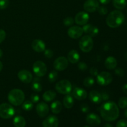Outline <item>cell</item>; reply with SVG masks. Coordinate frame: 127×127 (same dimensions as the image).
I'll list each match as a JSON object with an SVG mask.
<instances>
[{
    "mask_svg": "<svg viewBox=\"0 0 127 127\" xmlns=\"http://www.w3.org/2000/svg\"><path fill=\"white\" fill-rule=\"evenodd\" d=\"M100 113L102 119L105 121H114L119 116V107L114 102H105L100 106Z\"/></svg>",
    "mask_w": 127,
    "mask_h": 127,
    "instance_id": "6da1fadb",
    "label": "cell"
},
{
    "mask_svg": "<svg viewBox=\"0 0 127 127\" xmlns=\"http://www.w3.org/2000/svg\"><path fill=\"white\" fill-rule=\"evenodd\" d=\"M125 21V16L119 10L113 11L109 14L106 19V23L111 28H117L121 26Z\"/></svg>",
    "mask_w": 127,
    "mask_h": 127,
    "instance_id": "7a4b0ae2",
    "label": "cell"
},
{
    "mask_svg": "<svg viewBox=\"0 0 127 127\" xmlns=\"http://www.w3.org/2000/svg\"><path fill=\"white\" fill-rule=\"evenodd\" d=\"M7 99L12 105L19 106L24 102L25 94L22 90L19 89H12L7 95Z\"/></svg>",
    "mask_w": 127,
    "mask_h": 127,
    "instance_id": "3957f363",
    "label": "cell"
},
{
    "mask_svg": "<svg viewBox=\"0 0 127 127\" xmlns=\"http://www.w3.org/2000/svg\"><path fill=\"white\" fill-rule=\"evenodd\" d=\"M94 46V42L91 37L88 35H84L79 40V47L81 50L85 53H88L92 50Z\"/></svg>",
    "mask_w": 127,
    "mask_h": 127,
    "instance_id": "277c9868",
    "label": "cell"
},
{
    "mask_svg": "<svg viewBox=\"0 0 127 127\" xmlns=\"http://www.w3.org/2000/svg\"><path fill=\"white\" fill-rule=\"evenodd\" d=\"M55 89L60 94H69L71 92L72 84L69 81L63 79L56 84Z\"/></svg>",
    "mask_w": 127,
    "mask_h": 127,
    "instance_id": "5b68a950",
    "label": "cell"
},
{
    "mask_svg": "<svg viewBox=\"0 0 127 127\" xmlns=\"http://www.w3.org/2000/svg\"><path fill=\"white\" fill-rule=\"evenodd\" d=\"M15 114V110L13 107L7 103H3L0 105V117L4 119L12 118Z\"/></svg>",
    "mask_w": 127,
    "mask_h": 127,
    "instance_id": "8992f818",
    "label": "cell"
},
{
    "mask_svg": "<svg viewBox=\"0 0 127 127\" xmlns=\"http://www.w3.org/2000/svg\"><path fill=\"white\" fill-rule=\"evenodd\" d=\"M112 75L109 72H101L97 76V82L100 86H105L109 85L112 83Z\"/></svg>",
    "mask_w": 127,
    "mask_h": 127,
    "instance_id": "52a82bcc",
    "label": "cell"
},
{
    "mask_svg": "<svg viewBox=\"0 0 127 127\" xmlns=\"http://www.w3.org/2000/svg\"><path fill=\"white\" fill-rule=\"evenodd\" d=\"M33 71L37 77H42L47 72V67L42 61H37L33 64Z\"/></svg>",
    "mask_w": 127,
    "mask_h": 127,
    "instance_id": "ba28073f",
    "label": "cell"
},
{
    "mask_svg": "<svg viewBox=\"0 0 127 127\" xmlns=\"http://www.w3.org/2000/svg\"><path fill=\"white\" fill-rule=\"evenodd\" d=\"M53 68L55 70L62 71L65 70L68 66V60L64 57H60L57 58L53 62Z\"/></svg>",
    "mask_w": 127,
    "mask_h": 127,
    "instance_id": "9c48e42d",
    "label": "cell"
},
{
    "mask_svg": "<svg viewBox=\"0 0 127 127\" xmlns=\"http://www.w3.org/2000/svg\"><path fill=\"white\" fill-rule=\"evenodd\" d=\"M99 6L98 0H86L83 4V8L86 12H93L97 10Z\"/></svg>",
    "mask_w": 127,
    "mask_h": 127,
    "instance_id": "30bf717a",
    "label": "cell"
},
{
    "mask_svg": "<svg viewBox=\"0 0 127 127\" xmlns=\"http://www.w3.org/2000/svg\"><path fill=\"white\" fill-rule=\"evenodd\" d=\"M17 77L22 83L28 84L32 82L33 79V76L32 73L26 69H22L17 73Z\"/></svg>",
    "mask_w": 127,
    "mask_h": 127,
    "instance_id": "8fae6325",
    "label": "cell"
},
{
    "mask_svg": "<svg viewBox=\"0 0 127 127\" xmlns=\"http://www.w3.org/2000/svg\"><path fill=\"white\" fill-rule=\"evenodd\" d=\"M83 28L79 26H72L68 30V35L70 38L73 39L79 38L83 35Z\"/></svg>",
    "mask_w": 127,
    "mask_h": 127,
    "instance_id": "7c38bea8",
    "label": "cell"
},
{
    "mask_svg": "<svg viewBox=\"0 0 127 127\" xmlns=\"http://www.w3.org/2000/svg\"><path fill=\"white\" fill-rule=\"evenodd\" d=\"M75 22L79 26L86 24L89 20V15L86 12L81 11L75 16Z\"/></svg>",
    "mask_w": 127,
    "mask_h": 127,
    "instance_id": "4fadbf2b",
    "label": "cell"
},
{
    "mask_svg": "<svg viewBox=\"0 0 127 127\" xmlns=\"http://www.w3.org/2000/svg\"><path fill=\"white\" fill-rule=\"evenodd\" d=\"M59 125L58 119L55 115H49L42 122L43 127H58Z\"/></svg>",
    "mask_w": 127,
    "mask_h": 127,
    "instance_id": "5bb4252c",
    "label": "cell"
},
{
    "mask_svg": "<svg viewBox=\"0 0 127 127\" xmlns=\"http://www.w3.org/2000/svg\"><path fill=\"white\" fill-rule=\"evenodd\" d=\"M86 120L89 125L93 127L99 126L101 123L100 117L94 113H90L88 114L86 118Z\"/></svg>",
    "mask_w": 127,
    "mask_h": 127,
    "instance_id": "9a60e30c",
    "label": "cell"
},
{
    "mask_svg": "<svg viewBox=\"0 0 127 127\" xmlns=\"http://www.w3.org/2000/svg\"><path fill=\"white\" fill-rule=\"evenodd\" d=\"M36 111L38 116L40 117H45L48 115L49 112V107L46 103L42 102L38 103L37 105Z\"/></svg>",
    "mask_w": 127,
    "mask_h": 127,
    "instance_id": "2e32d148",
    "label": "cell"
},
{
    "mask_svg": "<svg viewBox=\"0 0 127 127\" xmlns=\"http://www.w3.org/2000/svg\"><path fill=\"white\" fill-rule=\"evenodd\" d=\"M72 96L79 100H84L87 98L88 93L81 88H75L72 92Z\"/></svg>",
    "mask_w": 127,
    "mask_h": 127,
    "instance_id": "e0dca14e",
    "label": "cell"
},
{
    "mask_svg": "<svg viewBox=\"0 0 127 127\" xmlns=\"http://www.w3.org/2000/svg\"><path fill=\"white\" fill-rule=\"evenodd\" d=\"M83 32L90 37H95L99 34V29L91 24H85L83 27Z\"/></svg>",
    "mask_w": 127,
    "mask_h": 127,
    "instance_id": "ac0fdd59",
    "label": "cell"
},
{
    "mask_svg": "<svg viewBox=\"0 0 127 127\" xmlns=\"http://www.w3.org/2000/svg\"><path fill=\"white\" fill-rule=\"evenodd\" d=\"M32 48L35 52L41 53L45 50L46 45L45 42L40 39H35L32 43Z\"/></svg>",
    "mask_w": 127,
    "mask_h": 127,
    "instance_id": "d6986e66",
    "label": "cell"
},
{
    "mask_svg": "<svg viewBox=\"0 0 127 127\" xmlns=\"http://www.w3.org/2000/svg\"><path fill=\"white\" fill-rule=\"evenodd\" d=\"M89 100L93 103L95 104H99L102 101L101 94L100 93L95 90L91 91L89 94Z\"/></svg>",
    "mask_w": 127,
    "mask_h": 127,
    "instance_id": "ffe728a7",
    "label": "cell"
},
{
    "mask_svg": "<svg viewBox=\"0 0 127 127\" xmlns=\"http://www.w3.org/2000/svg\"><path fill=\"white\" fill-rule=\"evenodd\" d=\"M79 58H80V55L76 50H71L68 53L67 59H68V62H70L71 63L75 64V63H78V62L79 61Z\"/></svg>",
    "mask_w": 127,
    "mask_h": 127,
    "instance_id": "44dd1931",
    "label": "cell"
},
{
    "mask_svg": "<svg viewBox=\"0 0 127 127\" xmlns=\"http://www.w3.org/2000/svg\"><path fill=\"white\" fill-rule=\"evenodd\" d=\"M105 66L108 69H114L117 66V61L114 57H108L105 61Z\"/></svg>",
    "mask_w": 127,
    "mask_h": 127,
    "instance_id": "7402d4cb",
    "label": "cell"
},
{
    "mask_svg": "<svg viewBox=\"0 0 127 127\" xmlns=\"http://www.w3.org/2000/svg\"><path fill=\"white\" fill-rule=\"evenodd\" d=\"M74 99L72 95L67 94L63 100V105L65 107L66 109H71L74 105Z\"/></svg>",
    "mask_w": 127,
    "mask_h": 127,
    "instance_id": "603a6c76",
    "label": "cell"
},
{
    "mask_svg": "<svg viewBox=\"0 0 127 127\" xmlns=\"http://www.w3.org/2000/svg\"><path fill=\"white\" fill-rule=\"evenodd\" d=\"M62 107H63V105L59 100L54 101L51 104V110L52 112L55 114H58L60 113L62 110Z\"/></svg>",
    "mask_w": 127,
    "mask_h": 127,
    "instance_id": "cb8c5ba5",
    "label": "cell"
},
{
    "mask_svg": "<svg viewBox=\"0 0 127 127\" xmlns=\"http://www.w3.org/2000/svg\"><path fill=\"white\" fill-rule=\"evenodd\" d=\"M38 78L39 77L34 78L33 82L32 83V86H31L32 90L34 91L35 92H37V93L41 92L42 90V86L41 84L40 79Z\"/></svg>",
    "mask_w": 127,
    "mask_h": 127,
    "instance_id": "d4e9b609",
    "label": "cell"
},
{
    "mask_svg": "<svg viewBox=\"0 0 127 127\" xmlns=\"http://www.w3.org/2000/svg\"><path fill=\"white\" fill-rule=\"evenodd\" d=\"M13 124L15 127H25L26 125V122L23 117L17 115L14 119Z\"/></svg>",
    "mask_w": 127,
    "mask_h": 127,
    "instance_id": "484cf974",
    "label": "cell"
},
{
    "mask_svg": "<svg viewBox=\"0 0 127 127\" xmlns=\"http://www.w3.org/2000/svg\"><path fill=\"white\" fill-rule=\"evenodd\" d=\"M57 94L55 91L52 90H48L45 92L43 94V99L45 102H51L55 99Z\"/></svg>",
    "mask_w": 127,
    "mask_h": 127,
    "instance_id": "4316f807",
    "label": "cell"
},
{
    "mask_svg": "<svg viewBox=\"0 0 127 127\" xmlns=\"http://www.w3.org/2000/svg\"><path fill=\"white\" fill-rule=\"evenodd\" d=\"M114 7L118 9H124L127 6V0H112Z\"/></svg>",
    "mask_w": 127,
    "mask_h": 127,
    "instance_id": "83f0119b",
    "label": "cell"
},
{
    "mask_svg": "<svg viewBox=\"0 0 127 127\" xmlns=\"http://www.w3.org/2000/svg\"><path fill=\"white\" fill-rule=\"evenodd\" d=\"M33 107V103L30 100H26L22 104V108L26 111H30Z\"/></svg>",
    "mask_w": 127,
    "mask_h": 127,
    "instance_id": "f1b7e54d",
    "label": "cell"
},
{
    "mask_svg": "<svg viewBox=\"0 0 127 127\" xmlns=\"http://www.w3.org/2000/svg\"><path fill=\"white\" fill-rule=\"evenodd\" d=\"M94 82L95 81H94V78L92 77H87L83 81V84L86 88H90L92 86L94 85Z\"/></svg>",
    "mask_w": 127,
    "mask_h": 127,
    "instance_id": "f546056e",
    "label": "cell"
},
{
    "mask_svg": "<svg viewBox=\"0 0 127 127\" xmlns=\"http://www.w3.org/2000/svg\"><path fill=\"white\" fill-rule=\"evenodd\" d=\"M58 73L56 71H52L48 74V79L50 83H54L58 78Z\"/></svg>",
    "mask_w": 127,
    "mask_h": 127,
    "instance_id": "4dcf8cb0",
    "label": "cell"
},
{
    "mask_svg": "<svg viewBox=\"0 0 127 127\" xmlns=\"http://www.w3.org/2000/svg\"><path fill=\"white\" fill-rule=\"evenodd\" d=\"M118 105L120 109L127 108V97H122L120 98L118 102Z\"/></svg>",
    "mask_w": 127,
    "mask_h": 127,
    "instance_id": "1f68e13d",
    "label": "cell"
},
{
    "mask_svg": "<svg viewBox=\"0 0 127 127\" xmlns=\"http://www.w3.org/2000/svg\"><path fill=\"white\" fill-rule=\"evenodd\" d=\"M74 22V19H73V18H72L71 17H67L63 20V24H64V26H67V27H69V26H73Z\"/></svg>",
    "mask_w": 127,
    "mask_h": 127,
    "instance_id": "d6a6232c",
    "label": "cell"
},
{
    "mask_svg": "<svg viewBox=\"0 0 127 127\" xmlns=\"http://www.w3.org/2000/svg\"><path fill=\"white\" fill-rule=\"evenodd\" d=\"M97 11L99 12V13L102 16H104V15H106L108 12V9L105 6H99L97 9Z\"/></svg>",
    "mask_w": 127,
    "mask_h": 127,
    "instance_id": "836d02e7",
    "label": "cell"
},
{
    "mask_svg": "<svg viewBox=\"0 0 127 127\" xmlns=\"http://www.w3.org/2000/svg\"><path fill=\"white\" fill-rule=\"evenodd\" d=\"M9 4V0H0V9H5L7 8Z\"/></svg>",
    "mask_w": 127,
    "mask_h": 127,
    "instance_id": "e575fe53",
    "label": "cell"
},
{
    "mask_svg": "<svg viewBox=\"0 0 127 127\" xmlns=\"http://www.w3.org/2000/svg\"><path fill=\"white\" fill-rule=\"evenodd\" d=\"M80 109H81V111L83 113H88L89 112V110H90L89 105L86 104H81L80 107Z\"/></svg>",
    "mask_w": 127,
    "mask_h": 127,
    "instance_id": "d590c367",
    "label": "cell"
},
{
    "mask_svg": "<svg viewBox=\"0 0 127 127\" xmlns=\"http://www.w3.org/2000/svg\"><path fill=\"white\" fill-rule=\"evenodd\" d=\"M44 55L46 58L50 59L53 56V52L50 49H45L44 50Z\"/></svg>",
    "mask_w": 127,
    "mask_h": 127,
    "instance_id": "8d00e7d4",
    "label": "cell"
},
{
    "mask_svg": "<svg viewBox=\"0 0 127 127\" xmlns=\"http://www.w3.org/2000/svg\"><path fill=\"white\" fill-rule=\"evenodd\" d=\"M31 100L32 103H37L40 100V97L37 94H32L31 95Z\"/></svg>",
    "mask_w": 127,
    "mask_h": 127,
    "instance_id": "74e56055",
    "label": "cell"
},
{
    "mask_svg": "<svg viewBox=\"0 0 127 127\" xmlns=\"http://www.w3.org/2000/svg\"><path fill=\"white\" fill-rule=\"evenodd\" d=\"M78 68L81 71H86L88 69V66L85 62H79L78 64Z\"/></svg>",
    "mask_w": 127,
    "mask_h": 127,
    "instance_id": "f35d334b",
    "label": "cell"
},
{
    "mask_svg": "<svg viewBox=\"0 0 127 127\" xmlns=\"http://www.w3.org/2000/svg\"><path fill=\"white\" fill-rule=\"evenodd\" d=\"M115 73L116 75L120 77H122L125 75V72H124V69L121 68H116V69H115Z\"/></svg>",
    "mask_w": 127,
    "mask_h": 127,
    "instance_id": "ab89813d",
    "label": "cell"
},
{
    "mask_svg": "<svg viewBox=\"0 0 127 127\" xmlns=\"http://www.w3.org/2000/svg\"><path fill=\"white\" fill-rule=\"evenodd\" d=\"M116 127H127V121L124 119L119 120L117 123Z\"/></svg>",
    "mask_w": 127,
    "mask_h": 127,
    "instance_id": "60d3db41",
    "label": "cell"
},
{
    "mask_svg": "<svg viewBox=\"0 0 127 127\" xmlns=\"http://www.w3.org/2000/svg\"><path fill=\"white\" fill-rule=\"evenodd\" d=\"M89 73L93 76H97L98 74H99V71H98V69L95 67H92L89 69Z\"/></svg>",
    "mask_w": 127,
    "mask_h": 127,
    "instance_id": "b9f144b4",
    "label": "cell"
},
{
    "mask_svg": "<svg viewBox=\"0 0 127 127\" xmlns=\"http://www.w3.org/2000/svg\"><path fill=\"white\" fill-rule=\"evenodd\" d=\"M6 33L4 30L0 29V43H2L6 38Z\"/></svg>",
    "mask_w": 127,
    "mask_h": 127,
    "instance_id": "7bdbcfd3",
    "label": "cell"
},
{
    "mask_svg": "<svg viewBox=\"0 0 127 127\" xmlns=\"http://www.w3.org/2000/svg\"><path fill=\"white\" fill-rule=\"evenodd\" d=\"M100 94H101L102 100H105H105H109V95L106 91H103L102 92V93Z\"/></svg>",
    "mask_w": 127,
    "mask_h": 127,
    "instance_id": "ee69618b",
    "label": "cell"
},
{
    "mask_svg": "<svg viewBox=\"0 0 127 127\" xmlns=\"http://www.w3.org/2000/svg\"><path fill=\"white\" fill-rule=\"evenodd\" d=\"M99 1L102 4H107L111 1V0H99Z\"/></svg>",
    "mask_w": 127,
    "mask_h": 127,
    "instance_id": "f6af8a7d",
    "label": "cell"
},
{
    "mask_svg": "<svg viewBox=\"0 0 127 127\" xmlns=\"http://www.w3.org/2000/svg\"><path fill=\"white\" fill-rule=\"evenodd\" d=\"M122 91L125 94L127 95V84H124V86H122Z\"/></svg>",
    "mask_w": 127,
    "mask_h": 127,
    "instance_id": "bcb514c9",
    "label": "cell"
},
{
    "mask_svg": "<svg viewBox=\"0 0 127 127\" xmlns=\"http://www.w3.org/2000/svg\"><path fill=\"white\" fill-rule=\"evenodd\" d=\"M104 127H113L112 125L110 124H106L105 125H104Z\"/></svg>",
    "mask_w": 127,
    "mask_h": 127,
    "instance_id": "7dc6e473",
    "label": "cell"
},
{
    "mask_svg": "<svg viewBox=\"0 0 127 127\" xmlns=\"http://www.w3.org/2000/svg\"><path fill=\"white\" fill-rule=\"evenodd\" d=\"M2 67H3V65H2V62H0V72H1V70H2Z\"/></svg>",
    "mask_w": 127,
    "mask_h": 127,
    "instance_id": "c3c4849f",
    "label": "cell"
},
{
    "mask_svg": "<svg viewBox=\"0 0 127 127\" xmlns=\"http://www.w3.org/2000/svg\"><path fill=\"white\" fill-rule=\"evenodd\" d=\"M2 55H3V52H2V50L0 49V58L2 57Z\"/></svg>",
    "mask_w": 127,
    "mask_h": 127,
    "instance_id": "681fc988",
    "label": "cell"
},
{
    "mask_svg": "<svg viewBox=\"0 0 127 127\" xmlns=\"http://www.w3.org/2000/svg\"><path fill=\"white\" fill-rule=\"evenodd\" d=\"M124 115H125V117L126 118H127V108L125 109V112H124Z\"/></svg>",
    "mask_w": 127,
    "mask_h": 127,
    "instance_id": "f907efd6",
    "label": "cell"
},
{
    "mask_svg": "<svg viewBox=\"0 0 127 127\" xmlns=\"http://www.w3.org/2000/svg\"><path fill=\"white\" fill-rule=\"evenodd\" d=\"M124 58L127 61V52H125V54H124Z\"/></svg>",
    "mask_w": 127,
    "mask_h": 127,
    "instance_id": "816d5d0a",
    "label": "cell"
},
{
    "mask_svg": "<svg viewBox=\"0 0 127 127\" xmlns=\"http://www.w3.org/2000/svg\"><path fill=\"white\" fill-rule=\"evenodd\" d=\"M83 127H89V126H87V125H86V126H84Z\"/></svg>",
    "mask_w": 127,
    "mask_h": 127,
    "instance_id": "f5cc1de1",
    "label": "cell"
},
{
    "mask_svg": "<svg viewBox=\"0 0 127 127\" xmlns=\"http://www.w3.org/2000/svg\"></svg>",
    "mask_w": 127,
    "mask_h": 127,
    "instance_id": "db71d44e",
    "label": "cell"
}]
</instances>
